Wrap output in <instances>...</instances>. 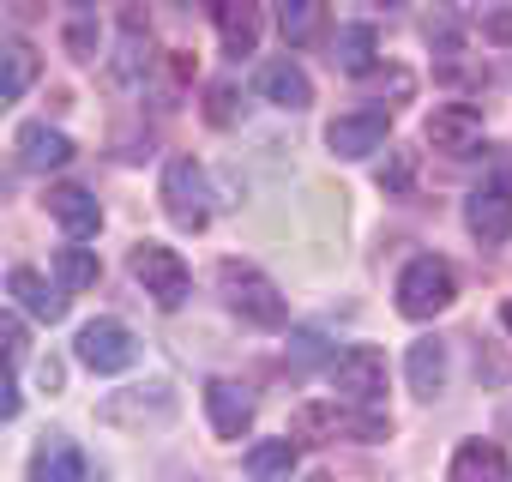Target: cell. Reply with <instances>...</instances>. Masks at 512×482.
<instances>
[{"instance_id":"1","label":"cell","mask_w":512,"mask_h":482,"mask_svg":"<svg viewBox=\"0 0 512 482\" xmlns=\"http://www.w3.org/2000/svg\"><path fill=\"white\" fill-rule=\"evenodd\" d=\"M217 290H223V302L247 320V326H266V332H278L284 320H290V302L278 296V284L260 272V266H241V260H223L217 266Z\"/></svg>"},{"instance_id":"2","label":"cell","mask_w":512,"mask_h":482,"mask_svg":"<svg viewBox=\"0 0 512 482\" xmlns=\"http://www.w3.org/2000/svg\"><path fill=\"white\" fill-rule=\"evenodd\" d=\"M452 296H458V272L440 254H416L398 272V314L410 320H434L440 308H452Z\"/></svg>"},{"instance_id":"3","label":"cell","mask_w":512,"mask_h":482,"mask_svg":"<svg viewBox=\"0 0 512 482\" xmlns=\"http://www.w3.org/2000/svg\"><path fill=\"white\" fill-rule=\"evenodd\" d=\"M163 211L175 229H205L211 223V181L193 157H175L163 169Z\"/></svg>"},{"instance_id":"4","label":"cell","mask_w":512,"mask_h":482,"mask_svg":"<svg viewBox=\"0 0 512 482\" xmlns=\"http://www.w3.org/2000/svg\"><path fill=\"white\" fill-rule=\"evenodd\" d=\"M332 392H338V404L374 410L386 392V356L374 344H350L344 356H332Z\"/></svg>"},{"instance_id":"5","label":"cell","mask_w":512,"mask_h":482,"mask_svg":"<svg viewBox=\"0 0 512 482\" xmlns=\"http://www.w3.org/2000/svg\"><path fill=\"white\" fill-rule=\"evenodd\" d=\"M386 416L380 410H362L356 416V404H308L302 416H296V440H386Z\"/></svg>"},{"instance_id":"6","label":"cell","mask_w":512,"mask_h":482,"mask_svg":"<svg viewBox=\"0 0 512 482\" xmlns=\"http://www.w3.org/2000/svg\"><path fill=\"white\" fill-rule=\"evenodd\" d=\"M133 278L145 284V296H151L157 308H181V302H187V290H193V278H187L181 254H175V248H163V241H139V248H133Z\"/></svg>"},{"instance_id":"7","label":"cell","mask_w":512,"mask_h":482,"mask_svg":"<svg viewBox=\"0 0 512 482\" xmlns=\"http://www.w3.org/2000/svg\"><path fill=\"white\" fill-rule=\"evenodd\" d=\"M79 362L91 368V374H127L133 362H139V338L121 326V320H91V326H79Z\"/></svg>"},{"instance_id":"8","label":"cell","mask_w":512,"mask_h":482,"mask_svg":"<svg viewBox=\"0 0 512 482\" xmlns=\"http://www.w3.org/2000/svg\"><path fill=\"white\" fill-rule=\"evenodd\" d=\"M428 145L446 157H470L482 145V109L476 103H440L428 115Z\"/></svg>"},{"instance_id":"9","label":"cell","mask_w":512,"mask_h":482,"mask_svg":"<svg viewBox=\"0 0 512 482\" xmlns=\"http://www.w3.org/2000/svg\"><path fill=\"white\" fill-rule=\"evenodd\" d=\"M464 229L482 241V248H500V241L512 235V187H476L464 199Z\"/></svg>"},{"instance_id":"10","label":"cell","mask_w":512,"mask_h":482,"mask_svg":"<svg viewBox=\"0 0 512 482\" xmlns=\"http://www.w3.org/2000/svg\"><path fill=\"white\" fill-rule=\"evenodd\" d=\"M386 133H392V115H386V109H356V115H338V121L326 127V145H332L338 157H368V151L386 145Z\"/></svg>"},{"instance_id":"11","label":"cell","mask_w":512,"mask_h":482,"mask_svg":"<svg viewBox=\"0 0 512 482\" xmlns=\"http://www.w3.org/2000/svg\"><path fill=\"white\" fill-rule=\"evenodd\" d=\"M31 482H97V470H91V458H85L79 440L49 434V440L31 452Z\"/></svg>"},{"instance_id":"12","label":"cell","mask_w":512,"mask_h":482,"mask_svg":"<svg viewBox=\"0 0 512 482\" xmlns=\"http://www.w3.org/2000/svg\"><path fill=\"white\" fill-rule=\"evenodd\" d=\"M211 19H217V37H223L229 55H253V49H260V31H266L260 0H211Z\"/></svg>"},{"instance_id":"13","label":"cell","mask_w":512,"mask_h":482,"mask_svg":"<svg viewBox=\"0 0 512 482\" xmlns=\"http://www.w3.org/2000/svg\"><path fill=\"white\" fill-rule=\"evenodd\" d=\"M13 145H19V163H25V169H43V175L73 163V139L55 133L49 121H25V127L13 133Z\"/></svg>"},{"instance_id":"14","label":"cell","mask_w":512,"mask_h":482,"mask_svg":"<svg viewBox=\"0 0 512 482\" xmlns=\"http://www.w3.org/2000/svg\"><path fill=\"white\" fill-rule=\"evenodd\" d=\"M205 410H211V428H217L223 440H241L247 422H253V392L235 386V380H211V386H205Z\"/></svg>"},{"instance_id":"15","label":"cell","mask_w":512,"mask_h":482,"mask_svg":"<svg viewBox=\"0 0 512 482\" xmlns=\"http://www.w3.org/2000/svg\"><path fill=\"white\" fill-rule=\"evenodd\" d=\"M7 296H13V302H19L25 314L49 320V326H55V320L67 314V296H61V290H55L49 278H37L31 266H13V278H7Z\"/></svg>"},{"instance_id":"16","label":"cell","mask_w":512,"mask_h":482,"mask_svg":"<svg viewBox=\"0 0 512 482\" xmlns=\"http://www.w3.org/2000/svg\"><path fill=\"white\" fill-rule=\"evenodd\" d=\"M103 416L109 422H169L175 416V392L169 386H133V398H109L103 404Z\"/></svg>"},{"instance_id":"17","label":"cell","mask_w":512,"mask_h":482,"mask_svg":"<svg viewBox=\"0 0 512 482\" xmlns=\"http://www.w3.org/2000/svg\"><path fill=\"white\" fill-rule=\"evenodd\" d=\"M260 97L278 103V109H308L314 103V85H308V73L296 61H266L260 67Z\"/></svg>"},{"instance_id":"18","label":"cell","mask_w":512,"mask_h":482,"mask_svg":"<svg viewBox=\"0 0 512 482\" xmlns=\"http://www.w3.org/2000/svg\"><path fill=\"white\" fill-rule=\"evenodd\" d=\"M49 211H55V223H61L73 241H85V235L103 229V205H97L85 187H55V193H49Z\"/></svg>"},{"instance_id":"19","label":"cell","mask_w":512,"mask_h":482,"mask_svg":"<svg viewBox=\"0 0 512 482\" xmlns=\"http://www.w3.org/2000/svg\"><path fill=\"white\" fill-rule=\"evenodd\" d=\"M404 374H410V392L416 398H434L446 386V344L440 338H416L410 356H404Z\"/></svg>"},{"instance_id":"20","label":"cell","mask_w":512,"mask_h":482,"mask_svg":"<svg viewBox=\"0 0 512 482\" xmlns=\"http://www.w3.org/2000/svg\"><path fill=\"white\" fill-rule=\"evenodd\" d=\"M452 482H506V452L494 440H464L452 452Z\"/></svg>"},{"instance_id":"21","label":"cell","mask_w":512,"mask_h":482,"mask_svg":"<svg viewBox=\"0 0 512 482\" xmlns=\"http://www.w3.org/2000/svg\"><path fill=\"white\" fill-rule=\"evenodd\" d=\"M241 470H247L253 482H290V470H296V440L284 434V440H260V446H247Z\"/></svg>"},{"instance_id":"22","label":"cell","mask_w":512,"mask_h":482,"mask_svg":"<svg viewBox=\"0 0 512 482\" xmlns=\"http://www.w3.org/2000/svg\"><path fill=\"white\" fill-rule=\"evenodd\" d=\"M374 55H380L374 25H344V31H338V55H332V61H338L344 73H356V79L374 73Z\"/></svg>"},{"instance_id":"23","label":"cell","mask_w":512,"mask_h":482,"mask_svg":"<svg viewBox=\"0 0 512 482\" xmlns=\"http://www.w3.org/2000/svg\"><path fill=\"white\" fill-rule=\"evenodd\" d=\"M320 25H326V0H284V7H278L284 43H314Z\"/></svg>"},{"instance_id":"24","label":"cell","mask_w":512,"mask_h":482,"mask_svg":"<svg viewBox=\"0 0 512 482\" xmlns=\"http://www.w3.org/2000/svg\"><path fill=\"white\" fill-rule=\"evenodd\" d=\"M0 61H7L0 97H7V103H19V97L31 91V79H37V55H31V43H7V49H0Z\"/></svg>"},{"instance_id":"25","label":"cell","mask_w":512,"mask_h":482,"mask_svg":"<svg viewBox=\"0 0 512 482\" xmlns=\"http://www.w3.org/2000/svg\"><path fill=\"white\" fill-rule=\"evenodd\" d=\"M55 272H61V284H67V290H91V284H97V254L73 241V248H61V254H55Z\"/></svg>"},{"instance_id":"26","label":"cell","mask_w":512,"mask_h":482,"mask_svg":"<svg viewBox=\"0 0 512 482\" xmlns=\"http://www.w3.org/2000/svg\"><path fill=\"white\" fill-rule=\"evenodd\" d=\"M482 31H488V43H512V7L488 0V7H482Z\"/></svg>"},{"instance_id":"27","label":"cell","mask_w":512,"mask_h":482,"mask_svg":"<svg viewBox=\"0 0 512 482\" xmlns=\"http://www.w3.org/2000/svg\"><path fill=\"white\" fill-rule=\"evenodd\" d=\"M320 356H326V338H320V332H314V326H308V332H296V362H290V368H296V374H302V368H314V362H320Z\"/></svg>"},{"instance_id":"28","label":"cell","mask_w":512,"mask_h":482,"mask_svg":"<svg viewBox=\"0 0 512 482\" xmlns=\"http://www.w3.org/2000/svg\"><path fill=\"white\" fill-rule=\"evenodd\" d=\"M380 187H386V193H404V187H410V157H404V151L392 157V169H380Z\"/></svg>"},{"instance_id":"29","label":"cell","mask_w":512,"mask_h":482,"mask_svg":"<svg viewBox=\"0 0 512 482\" xmlns=\"http://www.w3.org/2000/svg\"><path fill=\"white\" fill-rule=\"evenodd\" d=\"M229 103H235V91H229V85H211V121H217V127H223V121L235 115Z\"/></svg>"},{"instance_id":"30","label":"cell","mask_w":512,"mask_h":482,"mask_svg":"<svg viewBox=\"0 0 512 482\" xmlns=\"http://www.w3.org/2000/svg\"><path fill=\"white\" fill-rule=\"evenodd\" d=\"M500 320H506V332H512V296H506V308H500Z\"/></svg>"},{"instance_id":"31","label":"cell","mask_w":512,"mask_h":482,"mask_svg":"<svg viewBox=\"0 0 512 482\" xmlns=\"http://www.w3.org/2000/svg\"><path fill=\"white\" fill-rule=\"evenodd\" d=\"M73 7H91V0H73Z\"/></svg>"},{"instance_id":"32","label":"cell","mask_w":512,"mask_h":482,"mask_svg":"<svg viewBox=\"0 0 512 482\" xmlns=\"http://www.w3.org/2000/svg\"><path fill=\"white\" fill-rule=\"evenodd\" d=\"M314 482H332V476H314Z\"/></svg>"}]
</instances>
